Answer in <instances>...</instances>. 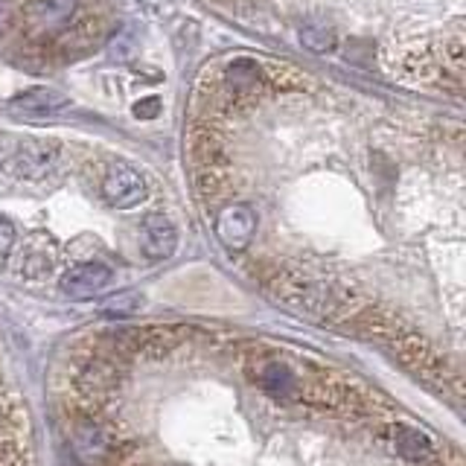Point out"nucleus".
<instances>
[{
  "label": "nucleus",
  "instance_id": "4468645a",
  "mask_svg": "<svg viewBox=\"0 0 466 466\" xmlns=\"http://www.w3.org/2000/svg\"><path fill=\"white\" fill-rule=\"evenodd\" d=\"M137 116H143V120H152V116L160 114V99L157 96H149V99H140L137 108H135Z\"/></svg>",
  "mask_w": 466,
  "mask_h": 466
},
{
  "label": "nucleus",
  "instance_id": "6e6552de",
  "mask_svg": "<svg viewBox=\"0 0 466 466\" xmlns=\"http://www.w3.org/2000/svg\"><path fill=\"white\" fill-rule=\"evenodd\" d=\"M65 106H67V96L50 91V87H33V91H26L15 99L9 108L24 116H44V114H53Z\"/></svg>",
  "mask_w": 466,
  "mask_h": 466
},
{
  "label": "nucleus",
  "instance_id": "7ed1b4c3",
  "mask_svg": "<svg viewBox=\"0 0 466 466\" xmlns=\"http://www.w3.org/2000/svg\"><path fill=\"white\" fill-rule=\"evenodd\" d=\"M102 198L116 210H131L146 198V181L143 175L128 167L126 160H114L108 172L102 175Z\"/></svg>",
  "mask_w": 466,
  "mask_h": 466
},
{
  "label": "nucleus",
  "instance_id": "f03ea898",
  "mask_svg": "<svg viewBox=\"0 0 466 466\" xmlns=\"http://www.w3.org/2000/svg\"><path fill=\"white\" fill-rule=\"evenodd\" d=\"M216 239L230 254H242L257 239V210L248 201H225L213 218Z\"/></svg>",
  "mask_w": 466,
  "mask_h": 466
},
{
  "label": "nucleus",
  "instance_id": "20e7f679",
  "mask_svg": "<svg viewBox=\"0 0 466 466\" xmlns=\"http://www.w3.org/2000/svg\"><path fill=\"white\" fill-rule=\"evenodd\" d=\"M111 283V268L106 266V262H96V259H87V262H76V266H70L62 280H58V286H62V291L67 298L73 300H87L99 295L102 289H106Z\"/></svg>",
  "mask_w": 466,
  "mask_h": 466
},
{
  "label": "nucleus",
  "instance_id": "f257e3e1",
  "mask_svg": "<svg viewBox=\"0 0 466 466\" xmlns=\"http://www.w3.org/2000/svg\"><path fill=\"white\" fill-rule=\"evenodd\" d=\"M58 146L38 137L0 135V175L24 181H41L56 169Z\"/></svg>",
  "mask_w": 466,
  "mask_h": 466
},
{
  "label": "nucleus",
  "instance_id": "423d86ee",
  "mask_svg": "<svg viewBox=\"0 0 466 466\" xmlns=\"http://www.w3.org/2000/svg\"><path fill=\"white\" fill-rule=\"evenodd\" d=\"M76 385H79V390L85 393V397H108V393L116 388V368H114V361L102 359V356L91 359L79 370Z\"/></svg>",
  "mask_w": 466,
  "mask_h": 466
},
{
  "label": "nucleus",
  "instance_id": "9d476101",
  "mask_svg": "<svg viewBox=\"0 0 466 466\" xmlns=\"http://www.w3.org/2000/svg\"><path fill=\"white\" fill-rule=\"evenodd\" d=\"M259 385H262V390L271 393V397H277V400H280V397L289 400V397H295V393H298L295 373H291L286 364H280V361H271V364L262 368Z\"/></svg>",
  "mask_w": 466,
  "mask_h": 466
},
{
  "label": "nucleus",
  "instance_id": "0eeeda50",
  "mask_svg": "<svg viewBox=\"0 0 466 466\" xmlns=\"http://www.w3.org/2000/svg\"><path fill=\"white\" fill-rule=\"evenodd\" d=\"M70 446H73V451H76V458L82 463H99L102 458L108 455L111 441H108V434L96 426V422H79V426L73 429Z\"/></svg>",
  "mask_w": 466,
  "mask_h": 466
},
{
  "label": "nucleus",
  "instance_id": "39448f33",
  "mask_svg": "<svg viewBox=\"0 0 466 466\" xmlns=\"http://www.w3.org/2000/svg\"><path fill=\"white\" fill-rule=\"evenodd\" d=\"M178 248V230L164 213H149L143 218V254L149 259H169Z\"/></svg>",
  "mask_w": 466,
  "mask_h": 466
},
{
  "label": "nucleus",
  "instance_id": "ddd939ff",
  "mask_svg": "<svg viewBox=\"0 0 466 466\" xmlns=\"http://www.w3.org/2000/svg\"><path fill=\"white\" fill-rule=\"evenodd\" d=\"M15 242H18V230H15V225L6 216H0V259L12 254Z\"/></svg>",
  "mask_w": 466,
  "mask_h": 466
},
{
  "label": "nucleus",
  "instance_id": "9b49d317",
  "mask_svg": "<svg viewBox=\"0 0 466 466\" xmlns=\"http://www.w3.org/2000/svg\"><path fill=\"white\" fill-rule=\"evenodd\" d=\"M397 449H400V455L411 458V461L426 458L431 451L429 437L420 434L417 429H408V426H397Z\"/></svg>",
  "mask_w": 466,
  "mask_h": 466
},
{
  "label": "nucleus",
  "instance_id": "1a4fd4ad",
  "mask_svg": "<svg viewBox=\"0 0 466 466\" xmlns=\"http://www.w3.org/2000/svg\"><path fill=\"white\" fill-rule=\"evenodd\" d=\"M298 38L306 50L312 53H332L341 44V33L339 26H332L327 21H303L298 26Z\"/></svg>",
  "mask_w": 466,
  "mask_h": 466
},
{
  "label": "nucleus",
  "instance_id": "f8f14e48",
  "mask_svg": "<svg viewBox=\"0 0 466 466\" xmlns=\"http://www.w3.org/2000/svg\"><path fill=\"white\" fill-rule=\"evenodd\" d=\"M140 306H143V298L137 295V291H123V295H114L102 303V312L111 315V318H128V315L140 312Z\"/></svg>",
  "mask_w": 466,
  "mask_h": 466
}]
</instances>
